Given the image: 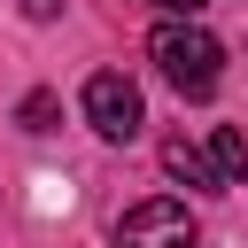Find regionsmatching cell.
I'll return each mask as SVG.
<instances>
[{
  "mask_svg": "<svg viewBox=\"0 0 248 248\" xmlns=\"http://www.w3.org/2000/svg\"><path fill=\"white\" fill-rule=\"evenodd\" d=\"M85 124L101 132V140H140V124H147V108H140V85L124 78V70H93L85 78Z\"/></svg>",
  "mask_w": 248,
  "mask_h": 248,
  "instance_id": "7a4b0ae2",
  "label": "cell"
},
{
  "mask_svg": "<svg viewBox=\"0 0 248 248\" xmlns=\"http://www.w3.org/2000/svg\"><path fill=\"white\" fill-rule=\"evenodd\" d=\"M147 54H155V70H163L186 101H209L217 78H225V46H217L202 23H163V31L147 39Z\"/></svg>",
  "mask_w": 248,
  "mask_h": 248,
  "instance_id": "6da1fadb",
  "label": "cell"
},
{
  "mask_svg": "<svg viewBox=\"0 0 248 248\" xmlns=\"http://www.w3.org/2000/svg\"><path fill=\"white\" fill-rule=\"evenodd\" d=\"M194 240H202L194 209L170 202V194H155V202H140V209L116 217V248H194Z\"/></svg>",
  "mask_w": 248,
  "mask_h": 248,
  "instance_id": "3957f363",
  "label": "cell"
},
{
  "mask_svg": "<svg viewBox=\"0 0 248 248\" xmlns=\"http://www.w3.org/2000/svg\"><path fill=\"white\" fill-rule=\"evenodd\" d=\"M16 124H23V132H54V93H31V101L16 108Z\"/></svg>",
  "mask_w": 248,
  "mask_h": 248,
  "instance_id": "8992f818",
  "label": "cell"
},
{
  "mask_svg": "<svg viewBox=\"0 0 248 248\" xmlns=\"http://www.w3.org/2000/svg\"><path fill=\"white\" fill-rule=\"evenodd\" d=\"M147 8H163V16H178V23H194V16L209 8V0H147Z\"/></svg>",
  "mask_w": 248,
  "mask_h": 248,
  "instance_id": "52a82bcc",
  "label": "cell"
},
{
  "mask_svg": "<svg viewBox=\"0 0 248 248\" xmlns=\"http://www.w3.org/2000/svg\"><path fill=\"white\" fill-rule=\"evenodd\" d=\"M23 16H39V23H46V16H62V0H23Z\"/></svg>",
  "mask_w": 248,
  "mask_h": 248,
  "instance_id": "ba28073f",
  "label": "cell"
},
{
  "mask_svg": "<svg viewBox=\"0 0 248 248\" xmlns=\"http://www.w3.org/2000/svg\"><path fill=\"white\" fill-rule=\"evenodd\" d=\"M209 163H217L225 186H248V132H240V124H217V132H209Z\"/></svg>",
  "mask_w": 248,
  "mask_h": 248,
  "instance_id": "5b68a950",
  "label": "cell"
},
{
  "mask_svg": "<svg viewBox=\"0 0 248 248\" xmlns=\"http://www.w3.org/2000/svg\"><path fill=\"white\" fill-rule=\"evenodd\" d=\"M163 170H170L178 186H225L217 163H209V147H194V140H163Z\"/></svg>",
  "mask_w": 248,
  "mask_h": 248,
  "instance_id": "277c9868",
  "label": "cell"
}]
</instances>
